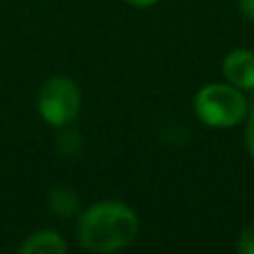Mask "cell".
I'll use <instances>...</instances> for the list:
<instances>
[{
	"label": "cell",
	"instance_id": "6da1fadb",
	"mask_svg": "<svg viewBox=\"0 0 254 254\" xmlns=\"http://www.w3.org/2000/svg\"><path fill=\"white\" fill-rule=\"evenodd\" d=\"M138 234V216L121 201H101L80 214L78 241L87 252L107 254L127 248Z\"/></svg>",
	"mask_w": 254,
	"mask_h": 254
},
{
	"label": "cell",
	"instance_id": "7a4b0ae2",
	"mask_svg": "<svg viewBox=\"0 0 254 254\" xmlns=\"http://www.w3.org/2000/svg\"><path fill=\"white\" fill-rule=\"evenodd\" d=\"M198 121L210 127H234L248 114V101L241 89L225 83H212L198 89L194 98Z\"/></svg>",
	"mask_w": 254,
	"mask_h": 254
},
{
	"label": "cell",
	"instance_id": "3957f363",
	"mask_svg": "<svg viewBox=\"0 0 254 254\" xmlns=\"http://www.w3.org/2000/svg\"><path fill=\"white\" fill-rule=\"evenodd\" d=\"M38 110L45 123L52 127H65L76 121L80 112V89L67 76H54L45 80L38 92Z\"/></svg>",
	"mask_w": 254,
	"mask_h": 254
},
{
	"label": "cell",
	"instance_id": "277c9868",
	"mask_svg": "<svg viewBox=\"0 0 254 254\" xmlns=\"http://www.w3.org/2000/svg\"><path fill=\"white\" fill-rule=\"evenodd\" d=\"M223 76L239 89H254V52L234 49L223 61Z\"/></svg>",
	"mask_w": 254,
	"mask_h": 254
},
{
	"label": "cell",
	"instance_id": "5b68a950",
	"mask_svg": "<svg viewBox=\"0 0 254 254\" xmlns=\"http://www.w3.org/2000/svg\"><path fill=\"white\" fill-rule=\"evenodd\" d=\"M20 252L22 254H65L67 243L58 232L40 230V232L29 234V237L22 241Z\"/></svg>",
	"mask_w": 254,
	"mask_h": 254
},
{
	"label": "cell",
	"instance_id": "8992f818",
	"mask_svg": "<svg viewBox=\"0 0 254 254\" xmlns=\"http://www.w3.org/2000/svg\"><path fill=\"white\" fill-rule=\"evenodd\" d=\"M80 198L69 188H54L49 192V210L56 216H74L78 212Z\"/></svg>",
	"mask_w": 254,
	"mask_h": 254
},
{
	"label": "cell",
	"instance_id": "52a82bcc",
	"mask_svg": "<svg viewBox=\"0 0 254 254\" xmlns=\"http://www.w3.org/2000/svg\"><path fill=\"white\" fill-rule=\"evenodd\" d=\"M61 136H58V149H61L65 156H74V154L80 152V147H83V138H80V134L76 129H67L65 127H61Z\"/></svg>",
	"mask_w": 254,
	"mask_h": 254
},
{
	"label": "cell",
	"instance_id": "ba28073f",
	"mask_svg": "<svg viewBox=\"0 0 254 254\" xmlns=\"http://www.w3.org/2000/svg\"><path fill=\"white\" fill-rule=\"evenodd\" d=\"M237 250L241 254H254V221L243 228L241 237L237 241Z\"/></svg>",
	"mask_w": 254,
	"mask_h": 254
},
{
	"label": "cell",
	"instance_id": "9c48e42d",
	"mask_svg": "<svg viewBox=\"0 0 254 254\" xmlns=\"http://www.w3.org/2000/svg\"><path fill=\"white\" fill-rule=\"evenodd\" d=\"M246 143H248V152L254 158V107L248 116V127H246Z\"/></svg>",
	"mask_w": 254,
	"mask_h": 254
},
{
	"label": "cell",
	"instance_id": "30bf717a",
	"mask_svg": "<svg viewBox=\"0 0 254 254\" xmlns=\"http://www.w3.org/2000/svg\"><path fill=\"white\" fill-rule=\"evenodd\" d=\"M239 9L248 20H254V0H239Z\"/></svg>",
	"mask_w": 254,
	"mask_h": 254
},
{
	"label": "cell",
	"instance_id": "8fae6325",
	"mask_svg": "<svg viewBox=\"0 0 254 254\" xmlns=\"http://www.w3.org/2000/svg\"><path fill=\"white\" fill-rule=\"evenodd\" d=\"M125 2H129L131 7H138V9H147V7H152V4H156L158 0H125Z\"/></svg>",
	"mask_w": 254,
	"mask_h": 254
}]
</instances>
